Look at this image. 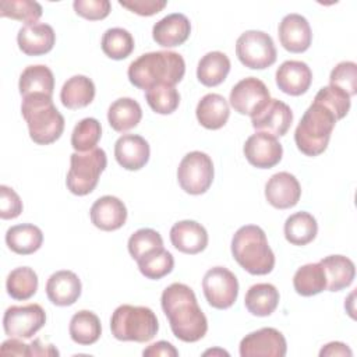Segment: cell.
Returning <instances> with one entry per match:
<instances>
[{"instance_id": "cell-39", "label": "cell", "mask_w": 357, "mask_h": 357, "mask_svg": "<svg viewBox=\"0 0 357 357\" xmlns=\"http://www.w3.org/2000/svg\"><path fill=\"white\" fill-rule=\"evenodd\" d=\"M100 137V123L93 117H86L75 124L71 134V145L75 152H86L96 148Z\"/></svg>"}, {"instance_id": "cell-52", "label": "cell", "mask_w": 357, "mask_h": 357, "mask_svg": "<svg viewBox=\"0 0 357 357\" xmlns=\"http://www.w3.org/2000/svg\"><path fill=\"white\" fill-rule=\"evenodd\" d=\"M215 353H222V354H225V356H229V353L222 351V350H215V351H213V350H208V351H205L204 354H205V356H208V354H215Z\"/></svg>"}, {"instance_id": "cell-41", "label": "cell", "mask_w": 357, "mask_h": 357, "mask_svg": "<svg viewBox=\"0 0 357 357\" xmlns=\"http://www.w3.org/2000/svg\"><path fill=\"white\" fill-rule=\"evenodd\" d=\"M149 107L158 114H170L180 105V93L174 86L158 85L145 92Z\"/></svg>"}, {"instance_id": "cell-12", "label": "cell", "mask_w": 357, "mask_h": 357, "mask_svg": "<svg viewBox=\"0 0 357 357\" xmlns=\"http://www.w3.org/2000/svg\"><path fill=\"white\" fill-rule=\"evenodd\" d=\"M271 100V93L266 85L255 78L247 77L238 81L230 91L229 102L234 112L252 117Z\"/></svg>"}, {"instance_id": "cell-46", "label": "cell", "mask_w": 357, "mask_h": 357, "mask_svg": "<svg viewBox=\"0 0 357 357\" xmlns=\"http://www.w3.org/2000/svg\"><path fill=\"white\" fill-rule=\"evenodd\" d=\"M22 212V201L20 195L7 185H0V218L14 219Z\"/></svg>"}, {"instance_id": "cell-29", "label": "cell", "mask_w": 357, "mask_h": 357, "mask_svg": "<svg viewBox=\"0 0 357 357\" xmlns=\"http://www.w3.org/2000/svg\"><path fill=\"white\" fill-rule=\"evenodd\" d=\"M141 119L142 109L132 98H119L107 110L109 124L117 132H124L137 127Z\"/></svg>"}, {"instance_id": "cell-22", "label": "cell", "mask_w": 357, "mask_h": 357, "mask_svg": "<svg viewBox=\"0 0 357 357\" xmlns=\"http://www.w3.org/2000/svg\"><path fill=\"white\" fill-rule=\"evenodd\" d=\"M170 241L176 250L184 254H198L208 245L205 227L195 220H180L170 229Z\"/></svg>"}, {"instance_id": "cell-19", "label": "cell", "mask_w": 357, "mask_h": 357, "mask_svg": "<svg viewBox=\"0 0 357 357\" xmlns=\"http://www.w3.org/2000/svg\"><path fill=\"white\" fill-rule=\"evenodd\" d=\"M89 215L93 226L105 231H113L126 223L127 208L117 197L103 195L93 202Z\"/></svg>"}, {"instance_id": "cell-33", "label": "cell", "mask_w": 357, "mask_h": 357, "mask_svg": "<svg viewBox=\"0 0 357 357\" xmlns=\"http://www.w3.org/2000/svg\"><path fill=\"white\" fill-rule=\"evenodd\" d=\"M318 233V223L308 212H296L284 222V237L293 245L311 243Z\"/></svg>"}, {"instance_id": "cell-15", "label": "cell", "mask_w": 357, "mask_h": 357, "mask_svg": "<svg viewBox=\"0 0 357 357\" xmlns=\"http://www.w3.org/2000/svg\"><path fill=\"white\" fill-rule=\"evenodd\" d=\"M293 121L291 109L279 99H271L264 109L251 117V124L257 131L273 137L284 135Z\"/></svg>"}, {"instance_id": "cell-18", "label": "cell", "mask_w": 357, "mask_h": 357, "mask_svg": "<svg viewBox=\"0 0 357 357\" xmlns=\"http://www.w3.org/2000/svg\"><path fill=\"white\" fill-rule=\"evenodd\" d=\"M149 144L137 134H124L114 144V158L126 170H139L149 160Z\"/></svg>"}, {"instance_id": "cell-43", "label": "cell", "mask_w": 357, "mask_h": 357, "mask_svg": "<svg viewBox=\"0 0 357 357\" xmlns=\"http://www.w3.org/2000/svg\"><path fill=\"white\" fill-rule=\"evenodd\" d=\"M314 102H318L326 106L335 114L336 120L343 119L350 109V96L344 91L333 85L321 88L315 95Z\"/></svg>"}, {"instance_id": "cell-27", "label": "cell", "mask_w": 357, "mask_h": 357, "mask_svg": "<svg viewBox=\"0 0 357 357\" xmlns=\"http://www.w3.org/2000/svg\"><path fill=\"white\" fill-rule=\"evenodd\" d=\"M18 89L22 98L29 95H53L54 77L49 67L43 64L28 66L20 75Z\"/></svg>"}, {"instance_id": "cell-8", "label": "cell", "mask_w": 357, "mask_h": 357, "mask_svg": "<svg viewBox=\"0 0 357 357\" xmlns=\"http://www.w3.org/2000/svg\"><path fill=\"white\" fill-rule=\"evenodd\" d=\"M240 63L252 70H264L276 61V47L272 38L262 31H245L236 42Z\"/></svg>"}, {"instance_id": "cell-42", "label": "cell", "mask_w": 357, "mask_h": 357, "mask_svg": "<svg viewBox=\"0 0 357 357\" xmlns=\"http://www.w3.org/2000/svg\"><path fill=\"white\" fill-rule=\"evenodd\" d=\"M160 247H163V238L153 229H139L128 238V252L135 261Z\"/></svg>"}, {"instance_id": "cell-35", "label": "cell", "mask_w": 357, "mask_h": 357, "mask_svg": "<svg viewBox=\"0 0 357 357\" xmlns=\"http://www.w3.org/2000/svg\"><path fill=\"white\" fill-rule=\"evenodd\" d=\"M293 286L297 294L304 297L315 296L326 289V278L319 262L305 264L293 276Z\"/></svg>"}, {"instance_id": "cell-6", "label": "cell", "mask_w": 357, "mask_h": 357, "mask_svg": "<svg viewBox=\"0 0 357 357\" xmlns=\"http://www.w3.org/2000/svg\"><path fill=\"white\" fill-rule=\"evenodd\" d=\"M110 329L117 340L145 343L155 337L159 324L151 308L123 304L112 314Z\"/></svg>"}, {"instance_id": "cell-26", "label": "cell", "mask_w": 357, "mask_h": 357, "mask_svg": "<svg viewBox=\"0 0 357 357\" xmlns=\"http://www.w3.org/2000/svg\"><path fill=\"white\" fill-rule=\"evenodd\" d=\"M326 278V290L339 291L349 287L356 275L354 262L344 255H329L319 261Z\"/></svg>"}, {"instance_id": "cell-47", "label": "cell", "mask_w": 357, "mask_h": 357, "mask_svg": "<svg viewBox=\"0 0 357 357\" xmlns=\"http://www.w3.org/2000/svg\"><path fill=\"white\" fill-rule=\"evenodd\" d=\"M119 4L138 15L151 17L162 11L166 7L167 1L165 0H128V1L120 0Z\"/></svg>"}, {"instance_id": "cell-17", "label": "cell", "mask_w": 357, "mask_h": 357, "mask_svg": "<svg viewBox=\"0 0 357 357\" xmlns=\"http://www.w3.org/2000/svg\"><path fill=\"white\" fill-rule=\"evenodd\" d=\"M300 197V183L289 172L275 173L265 184V198L276 209L293 208L297 205Z\"/></svg>"}, {"instance_id": "cell-2", "label": "cell", "mask_w": 357, "mask_h": 357, "mask_svg": "<svg viewBox=\"0 0 357 357\" xmlns=\"http://www.w3.org/2000/svg\"><path fill=\"white\" fill-rule=\"evenodd\" d=\"M185 73V63L181 54L172 50H159L141 54L128 66L130 82L144 91L158 85L174 86Z\"/></svg>"}, {"instance_id": "cell-30", "label": "cell", "mask_w": 357, "mask_h": 357, "mask_svg": "<svg viewBox=\"0 0 357 357\" xmlns=\"http://www.w3.org/2000/svg\"><path fill=\"white\" fill-rule=\"evenodd\" d=\"M279 304V291L271 283L252 284L244 297V305L255 317L271 315Z\"/></svg>"}, {"instance_id": "cell-49", "label": "cell", "mask_w": 357, "mask_h": 357, "mask_svg": "<svg viewBox=\"0 0 357 357\" xmlns=\"http://www.w3.org/2000/svg\"><path fill=\"white\" fill-rule=\"evenodd\" d=\"M3 356H29V344H25L20 337H11L1 344Z\"/></svg>"}, {"instance_id": "cell-44", "label": "cell", "mask_w": 357, "mask_h": 357, "mask_svg": "<svg viewBox=\"0 0 357 357\" xmlns=\"http://www.w3.org/2000/svg\"><path fill=\"white\" fill-rule=\"evenodd\" d=\"M329 85L344 91L350 98L357 93V64L354 61H340L331 71Z\"/></svg>"}, {"instance_id": "cell-21", "label": "cell", "mask_w": 357, "mask_h": 357, "mask_svg": "<svg viewBox=\"0 0 357 357\" xmlns=\"http://www.w3.org/2000/svg\"><path fill=\"white\" fill-rule=\"evenodd\" d=\"M56 42V33L49 24L36 22L24 25L17 33V43L26 56H42L49 53Z\"/></svg>"}, {"instance_id": "cell-23", "label": "cell", "mask_w": 357, "mask_h": 357, "mask_svg": "<svg viewBox=\"0 0 357 357\" xmlns=\"http://www.w3.org/2000/svg\"><path fill=\"white\" fill-rule=\"evenodd\" d=\"M191 33L190 20L181 13H173L159 20L152 28L153 40L163 47L183 45Z\"/></svg>"}, {"instance_id": "cell-24", "label": "cell", "mask_w": 357, "mask_h": 357, "mask_svg": "<svg viewBox=\"0 0 357 357\" xmlns=\"http://www.w3.org/2000/svg\"><path fill=\"white\" fill-rule=\"evenodd\" d=\"M81 280L73 271H57L47 279V298L59 307L74 304L81 296Z\"/></svg>"}, {"instance_id": "cell-3", "label": "cell", "mask_w": 357, "mask_h": 357, "mask_svg": "<svg viewBox=\"0 0 357 357\" xmlns=\"http://www.w3.org/2000/svg\"><path fill=\"white\" fill-rule=\"evenodd\" d=\"M231 254L237 264L251 275H266L275 266V254L265 231L255 225L241 226L231 238Z\"/></svg>"}, {"instance_id": "cell-37", "label": "cell", "mask_w": 357, "mask_h": 357, "mask_svg": "<svg viewBox=\"0 0 357 357\" xmlns=\"http://www.w3.org/2000/svg\"><path fill=\"white\" fill-rule=\"evenodd\" d=\"M139 272L148 279H162L169 275L174 266L173 255L163 247L156 248L137 261Z\"/></svg>"}, {"instance_id": "cell-32", "label": "cell", "mask_w": 357, "mask_h": 357, "mask_svg": "<svg viewBox=\"0 0 357 357\" xmlns=\"http://www.w3.org/2000/svg\"><path fill=\"white\" fill-rule=\"evenodd\" d=\"M230 71V60L223 52H209L198 63L197 78L205 86L222 84Z\"/></svg>"}, {"instance_id": "cell-11", "label": "cell", "mask_w": 357, "mask_h": 357, "mask_svg": "<svg viewBox=\"0 0 357 357\" xmlns=\"http://www.w3.org/2000/svg\"><path fill=\"white\" fill-rule=\"evenodd\" d=\"M46 322L45 310L35 303L11 305L3 317V328L10 337L31 339Z\"/></svg>"}, {"instance_id": "cell-13", "label": "cell", "mask_w": 357, "mask_h": 357, "mask_svg": "<svg viewBox=\"0 0 357 357\" xmlns=\"http://www.w3.org/2000/svg\"><path fill=\"white\" fill-rule=\"evenodd\" d=\"M286 350V339L275 328H261L248 333L240 342L241 357H283Z\"/></svg>"}, {"instance_id": "cell-48", "label": "cell", "mask_w": 357, "mask_h": 357, "mask_svg": "<svg viewBox=\"0 0 357 357\" xmlns=\"http://www.w3.org/2000/svg\"><path fill=\"white\" fill-rule=\"evenodd\" d=\"M144 356L146 357H177L178 356V351L176 350V347L166 342V340H159L156 343H152L149 344L144 351H142Z\"/></svg>"}, {"instance_id": "cell-51", "label": "cell", "mask_w": 357, "mask_h": 357, "mask_svg": "<svg viewBox=\"0 0 357 357\" xmlns=\"http://www.w3.org/2000/svg\"><path fill=\"white\" fill-rule=\"evenodd\" d=\"M29 356H59L53 344H42L40 339H35L29 344Z\"/></svg>"}, {"instance_id": "cell-31", "label": "cell", "mask_w": 357, "mask_h": 357, "mask_svg": "<svg viewBox=\"0 0 357 357\" xmlns=\"http://www.w3.org/2000/svg\"><path fill=\"white\" fill-rule=\"evenodd\" d=\"M95 98V85L85 75H74L68 78L61 91L60 100L67 109H81L88 106Z\"/></svg>"}, {"instance_id": "cell-34", "label": "cell", "mask_w": 357, "mask_h": 357, "mask_svg": "<svg viewBox=\"0 0 357 357\" xmlns=\"http://www.w3.org/2000/svg\"><path fill=\"white\" fill-rule=\"evenodd\" d=\"M68 331H70L71 339L75 343L88 346L98 342L102 333V326L95 312L88 310H81L73 315Z\"/></svg>"}, {"instance_id": "cell-16", "label": "cell", "mask_w": 357, "mask_h": 357, "mask_svg": "<svg viewBox=\"0 0 357 357\" xmlns=\"http://www.w3.org/2000/svg\"><path fill=\"white\" fill-rule=\"evenodd\" d=\"M278 35L280 45L290 53L305 52L312 40V32L307 18L296 13L283 17L278 28Z\"/></svg>"}, {"instance_id": "cell-20", "label": "cell", "mask_w": 357, "mask_h": 357, "mask_svg": "<svg viewBox=\"0 0 357 357\" xmlns=\"http://www.w3.org/2000/svg\"><path fill=\"white\" fill-rule=\"evenodd\" d=\"M312 82L311 68L298 60H287L276 70V85L291 96H300L310 89Z\"/></svg>"}, {"instance_id": "cell-28", "label": "cell", "mask_w": 357, "mask_h": 357, "mask_svg": "<svg viewBox=\"0 0 357 357\" xmlns=\"http://www.w3.org/2000/svg\"><path fill=\"white\" fill-rule=\"evenodd\" d=\"M6 243L13 252L29 255L40 248L43 243V233L38 226L31 223L15 225L7 230Z\"/></svg>"}, {"instance_id": "cell-38", "label": "cell", "mask_w": 357, "mask_h": 357, "mask_svg": "<svg viewBox=\"0 0 357 357\" xmlns=\"http://www.w3.org/2000/svg\"><path fill=\"white\" fill-rule=\"evenodd\" d=\"M102 50L113 60H123L134 50V38L124 28H110L102 36Z\"/></svg>"}, {"instance_id": "cell-25", "label": "cell", "mask_w": 357, "mask_h": 357, "mask_svg": "<svg viewBox=\"0 0 357 357\" xmlns=\"http://www.w3.org/2000/svg\"><path fill=\"white\" fill-rule=\"evenodd\" d=\"M198 123L208 130L222 128L230 116L227 100L219 93H206L195 109Z\"/></svg>"}, {"instance_id": "cell-50", "label": "cell", "mask_w": 357, "mask_h": 357, "mask_svg": "<svg viewBox=\"0 0 357 357\" xmlns=\"http://www.w3.org/2000/svg\"><path fill=\"white\" fill-rule=\"evenodd\" d=\"M351 350L347 347V344L342 343V342H331L328 344H325L321 351H319V356L324 357V356H351Z\"/></svg>"}, {"instance_id": "cell-5", "label": "cell", "mask_w": 357, "mask_h": 357, "mask_svg": "<svg viewBox=\"0 0 357 357\" xmlns=\"http://www.w3.org/2000/svg\"><path fill=\"white\" fill-rule=\"evenodd\" d=\"M336 121L335 114L326 106L312 102L294 131L298 151L307 156L321 155L328 148Z\"/></svg>"}, {"instance_id": "cell-9", "label": "cell", "mask_w": 357, "mask_h": 357, "mask_svg": "<svg viewBox=\"0 0 357 357\" xmlns=\"http://www.w3.org/2000/svg\"><path fill=\"white\" fill-rule=\"evenodd\" d=\"M212 159L201 151L188 152L180 162L177 169V180L180 187L191 195H199L209 190L213 181Z\"/></svg>"}, {"instance_id": "cell-40", "label": "cell", "mask_w": 357, "mask_h": 357, "mask_svg": "<svg viewBox=\"0 0 357 357\" xmlns=\"http://www.w3.org/2000/svg\"><path fill=\"white\" fill-rule=\"evenodd\" d=\"M0 15L31 25L36 24L42 17V6L31 0H1Z\"/></svg>"}, {"instance_id": "cell-14", "label": "cell", "mask_w": 357, "mask_h": 357, "mask_svg": "<svg viewBox=\"0 0 357 357\" xmlns=\"http://www.w3.org/2000/svg\"><path fill=\"white\" fill-rule=\"evenodd\" d=\"M244 156L250 165L258 169H271L282 160L283 148L276 137L257 131L244 144Z\"/></svg>"}, {"instance_id": "cell-1", "label": "cell", "mask_w": 357, "mask_h": 357, "mask_svg": "<svg viewBox=\"0 0 357 357\" xmlns=\"http://www.w3.org/2000/svg\"><path fill=\"white\" fill-rule=\"evenodd\" d=\"M165 315L173 335L187 343L198 342L208 331V319L198 305L192 289L184 283H172L160 297Z\"/></svg>"}, {"instance_id": "cell-45", "label": "cell", "mask_w": 357, "mask_h": 357, "mask_svg": "<svg viewBox=\"0 0 357 357\" xmlns=\"http://www.w3.org/2000/svg\"><path fill=\"white\" fill-rule=\"evenodd\" d=\"M73 7L78 15L89 21L106 18L112 8L109 0H75Z\"/></svg>"}, {"instance_id": "cell-4", "label": "cell", "mask_w": 357, "mask_h": 357, "mask_svg": "<svg viewBox=\"0 0 357 357\" xmlns=\"http://www.w3.org/2000/svg\"><path fill=\"white\" fill-rule=\"evenodd\" d=\"M21 113L35 144L49 145L61 137L64 117L53 105L52 96L38 93L22 98Z\"/></svg>"}, {"instance_id": "cell-36", "label": "cell", "mask_w": 357, "mask_h": 357, "mask_svg": "<svg viewBox=\"0 0 357 357\" xmlns=\"http://www.w3.org/2000/svg\"><path fill=\"white\" fill-rule=\"evenodd\" d=\"M6 289L14 300H28L38 290V275L29 266L15 268L7 276Z\"/></svg>"}, {"instance_id": "cell-7", "label": "cell", "mask_w": 357, "mask_h": 357, "mask_svg": "<svg viewBox=\"0 0 357 357\" xmlns=\"http://www.w3.org/2000/svg\"><path fill=\"white\" fill-rule=\"evenodd\" d=\"M107 165L106 152L102 148H93L86 152H74L70 156V170L66 184L74 195L91 194L98 185L99 176Z\"/></svg>"}, {"instance_id": "cell-10", "label": "cell", "mask_w": 357, "mask_h": 357, "mask_svg": "<svg viewBox=\"0 0 357 357\" xmlns=\"http://www.w3.org/2000/svg\"><path fill=\"white\" fill-rule=\"evenodd\" d=\"M202 290L209 305L218 310L231 307L238 296V280L225 266H213L204 275Z\"/></svg>"}]
</instances>
